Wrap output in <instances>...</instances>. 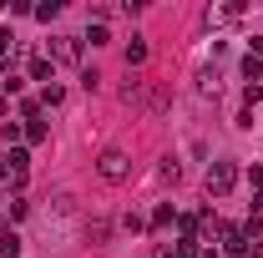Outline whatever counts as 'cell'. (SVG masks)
Here are the masks:
<instances>
[{"instance_id":"cell-6","label":"cell","mask_w":263,"mask_h":258,"mask_svg":"<svg viewBox=\"0 0 263 258\" xmlns=\"http://www.w3.org/2000/svg\"><path fill=\"white\" fill-rule=\"evenodd\" d=\"M142 61H147V41L132 35V41H127V66H142Z\"/></svg>"},{"instance_id":"cell-4","label":"cell","mask_w":263,"mask_h":258,"mask_svg":"<svg viewBox=\"0 0 263 258\" xmlns=\"http://www.w3.org/2000/svg\"><path fill=\"white\" fill-rule=\"evenodd\" d=\"M223 233V253H248V228H218Z\"/></svg>"},{"instance_id":"cell-1","label":"cell","mask_w":263,"mask_h":258,"mask_svg":"<svg viewBox=\"0 0 263 258\" xmlns=\"http://www.w3.org/2000/svg\"><path fill=\"white\" fill-rule=\"evenodd\" d=\"M97 172H101V182H127L132 177V157L122 152V147H106L97 157Z\"/></svg>"},{"instance_id":"cell-12","label":"cell","mask_w":263,"mask_h":258,"mask_svg":"<svg viewBox=\"0 0 263 258\" xmlns=\"http://www.w3.org/2000/svg\"><path fill=\"white\" fill-rule=\"evenodd\" d=\"M61 97H66V91H61V86H56V81H51V86L41 91V101H46V106H61Z\"/></svg>"},{"instance_id":"cell-15","label":"cell","mask_w":263,"mask_h":258,"mask_svg":"<svg viewBox=\"0 0 263 258\" xmlns=\"http://www.w3.org/2000/svg\"><path fill=\"white\" fill-rule=\"evenodd\" d=\"M0 71H5V51H0Z\"/></svg>"},{"instance_id":"cell-9","label":"cell","mask_w":263,"mask_h":258,"mask_svg":"<svg viewBox=\"0 0 263 258\" xmlns=\"http://www.w3.org/2000/svg\"><path fill=\"white\" fill-rule=\"evenodd\" d=\"M243 76H248V86H263V61H258V56L243 61Z\"/></svg>"},{"instance_id":"cell-2","label":"cell","mask_w":263,"mask_h":258,"mask_svg":"<svg viewBox=\"0 0 263 258\" xmlns=\"http://www.w3.org/2000/svg\"><path fill=\"white\" fill-rule=\"evenodd\" d=\"M233 182H238V162H213V167H208V193L213 197L233 193Z\"/></svg>"},{"instance_id":"cell-11","label":"cell","mask_w":263,"mask_h":258,"mask_svg":"<svg viewBox=\"0 0 263 258\" xmlns=\"http://www.w3.org/2000/svg\"><path fill=\"white\" fill-rule=\"evenodd\" d=\"M26 142H46V122H35V117H31V122H26Z\"/></svg>"},{"instance_id":"cell-7","label":"cell","mask_w":263,"mask_h":258,"mask_svg":"<svg viewBox=\"0 0 263 258\" xmlns=\"http://www.w3.org/2000/svg\"><path fill=\"white\" fill-rule=\"evenodd\" d=\"M0 258H21V238H15L10 228L0 233Z\"/></svg>"},{"instance_id":"cell-8","label":"cell","mask_w":263,"mask_h":258,"mask_svg":"<svg viewBox=\"0 0 263 258\" xmlns=\"http://www.w3.org/2000/svg\"><path fill=\"white\" fill-rule=\"evenodd\" d=\"M5 162H10V172H15V177H21V172L31 167V157H26V147H10V152H5Z\"/></svg>"},{"instance_id":"cell-13","label":"cell","mask_w":263,"mask_h":258,"mask_svg":"<svg viewBox=\"0 0 263 258\" xmlns=\"http://www.w3.org/2000/svg\"><path fill=\"white\" fill-rule=\"evenodd\" d=\"M253 56H258V61H263V35H253Z\"/></svg>"},{"instance_id":"cell-10","label":"cell","mask_w":263,"mask_h":258,"mask_svg":"<svg viewBox=\"0 0 263 258\" xmlns=\"http://www.w3.org/2000/svg\"><path fill=\"white\" fill-rule=\"evenodd\" d=\"M172 218H177V213H172V202H162V208L152 213V228H167V223H172Z\"/></svg>"},{"instance_id":"cell-5","label":"cell","mask_w":263,"mask_h":258,"mask_svg":"<svg viewBox=\"0 0 263 258\" xmlns=\"http://www.w3.org/2000/svg\"><path fill=\"white\" fill-rule=\"evenodd\" d=\"M31 76L51 86V81H56V61H51V56H35V61H31Z\"/></svg>"},{"instance_id":"cell-14","label":"cell","mask_w":263,"mask_h":258,"mask_svg":"<svg viewBox=\"0 0 263 258\" xmlns=\"http://www.w3.org/2000/svg\"><path fill=\"white\" fill-rule=\"evenodd\" d=\"M157 258H177V243H172V248H157Z\"/></svg>"},{"instance_id":"cell-3","label":"cell","mask_w":263,"mask_h":258,"mask_svg":"<svg viewBox=\"0 0 263 258\" xmlns=\"http://www.w3.org/2000/svg\"><path fill=\"white\" fill-rule=\"evenodd\" d=\"M51 61L76 66V61H81V41H76V35H56V41H51Z\"/></svg>"}]
</instances>
